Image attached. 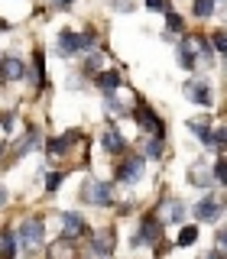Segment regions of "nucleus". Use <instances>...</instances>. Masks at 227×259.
<instances>
[{"instance_id": "nucleus-14", "label": "nucleus", "mask_w": 227, "mask_h": 259, "mask_svg": "<svg viewBox=\"0 0 227 259\" xmlns=\"http://www.w3.org/2000/svg\"><path fill=\"white\" fill-rule=\"evenodd\" d=\"M88 240V253L91 256H110L114 253V233L104 230V233H94V237H85Z\"/></svg>"}, {"instance_id": "nucleus-22", "label": "nucleus", "mask_w": 227, "mask_h": 259, "mask_svg": "<svg viewBox=\"0 0 227 259\" xmlns=\"http://www.w3.org/2000/svg\"><path fill=\"white\" fill-rule=\"evenodd\" d=\"M39 140H43V136H39V130H29V133H26V140H20V143H16V156H26L29 149H36Z\"/></svg>"}, {"instance_id": "nucleus-27", "label": "nucleus", "mask_w": 227, "mask_h": 259, "mask_svg": "<svg viewBox=\"0 0 227 259\" xmlns=\"http://www.w3.org/2000/svg\"><path fill=\"white\" fill-rule=\"evenodd\" d=\"M62 182H65V172H49V175H46V191L55 194V191L62 188Z\"/></svg>"}, {"instance_id": "nucleus-8", "label": "nucleus", "mask_w": 227, "mask_h": 259, "mask_svg": "<svg viewBox=\"0 0 227 259\" xmlns=\"http://www.w3.org/2000/svg\"><path fill=\"white\" fill-rule=\"evenodd\" d=\"M185 217H188V207H185L182 198H169L166 204L159 207V221H162V224L178 227V224H185Z\"/></svg>"}, {"instance_id": "nucleus-33", "label": "nucleus", "mask_w": 227, "mask_h": 259, "mask_svg": "<svg viewBox=\"0 0 227 259\" xmlns=\"http://www.w3.org/2000/svg\"><path fill=\"white\" fill-rule=\"evenodd\" d=\"M0 123H4L7 133H10V130H13V113H0Z\"/></svg>"}, {"instance_id": "nucleus-37", "label": "nucleus", "mask_w": 227, "mask_h": 259, "mask_svg": "<svg viewBox=\"0 0 227 259\" xmlns=\"http://www.w3.org/2000/svg\"><path fill=\"white\" fill-rule=\"evenodd\" d=\"M0 149H4V146H0Z\"/></svg>"}, {"instance_id": "nucleus-17", "label": "nucleus", "mask_w": 227, "mask_h": 259, "mask_svg": "<svg viewBox=\"0 0 227 259\" xmlns=\"http://www.w3.org/2000/svg\"><path fill=\"white\" fill-rule=\"evenodd\" d=\"M162 152H166V136L146 133L143 136V159H162Z\"/></svg>"}, {"instance_id": "nucleus-25", "label": "nucleus", "mask_w": 227, "mask_h": 259, "mask_svg": "<svg viewBox=\"0 0 227 259\" xmlns=\"http://www.w3.org/2000/svg\"><path fill=\"white\" fill-rule=\"evenodd\" d=\"M101 62H104V52H94V49H88L85 71H88V75H94V71H101Z\"/></svg>"}, {"instance_id": "nucleus-2", "label": "nucleus", "mask_w": 227, "mask_h": 259, "mask_svg": "<svg viewBox=\"0 0 227 259\" xmlns=\"http://www.w3.org/2000/svg\"><path fill=\"white\" fill-rule=\"evenodd\" d=\"M13 233H16V249L20 253H39L46 246V221L43 217H26Z\"/></svg>"}, {"instance_id": "nucleus-35", "label": "nucleus", "mask_w": 227, "mask_h": 259, "mask_svg": "<svg viewBox=\"0 0 227 259\" xmlns=\"http://www.w3.org/2000/svg\"><path fill=\"white\" fill-rule=\"evenodd\" d=\"M7 201H10V194H7V188H4V185H0V207H4Z\"/></svg>"}, {"instance_id": "nucleus-23", "label": "nucleus", "mask_w": 227, "mask_h": 259, "mask_svg": "<svg viewBox=\"0 0 227 259\" xmlns=\"http://www.w3.org/2000/svg\"><path fill=\"white\" fill-rule=\"evenodd\" d=\"M195 240H198V227H195V224H185V227H178V237H175V243H178V246H192Z\"/></svg>"}, {"instance_id": "nucleus-31", "label": "nucleus", "mask_w": 227, "mask_h": 259, "mask_svg": "<svg viewBox=\"0 0 227 259\" xmlns=\"http://www.w3.org/2000/svg\"><path fill=\"white\" fill-rule=\"evenodd\" d=\"M146 10H149V13H166L169 0H146Z\"/></svg>"}, {"instance_id": "nucleus-6", "label": "nucleus", "mask_w": 227, "mask_h": 259, "mask_svg": "<svg viewBox=\"0 0 227 259\" xmlns=\"http://www.w3.org/2000/svg\"><path fill=\"white\" fill-rule=\"evenodd\" d=\"M192 214H195V221H198V224H217L224 217V204L214 198V194H205V198L192 207Z\"/></svg>"}, {"instance_id": "nucleus-16", "label": "nucleus", "mask_w": 227, "mask_h": 259, "mask_svg": "<svg viewBox=\"0 0 227 259\" xmlns=\"http://www.w3.org/2000/svg\"><path fill=\"white\" fill-rule=\"evenodd\" d=\"M188 185H195V188H208V185H214V175H211V168L201 159L188 165Z\"/></svg>"}, {"instance_id": "nucleus-21", "label": "nucleus", "mask_w": 227, "mask_h": 259, "mask_svg": "<svg viewBox=\"0 0 227 259\" xmlns=\"http://www.w3.org/2000/svg\"><path fill=\"white\" fill-rule=\"evenodd\" d=\"M32 68H36V84L39 88H46V52L43 49H36V52H32Z\"/></svg>"}, {"instance_id": "nucleus-9", "label": "nucleus", "mask_w": 227, "mask_h": 259, "mask_svg": "<svg viewBox=\"0 0 227 259\" xmlns=\"http://www.w3.org/2000/svg\"><path fill=\"white\" fill-rule=\"evenodd\" d=\"M185 97H188L192 104H198V107H211V104H214L211 88L205 84V81H198V78H188V81H185Z\"/></svg>"}, {"instance_id": "nucleus-34", "label": "nucleus", "mask_w": 227, "mask_h": 259, "mask_svg": "<svg viewBox=\"0 0 227 259\" xmlns=\"http://www.w3.org/2000/svg\"><path fill=\"white\" fill-rule=\"evenodd\" d=\"M49 4H52V7H55V10H68V7H71V4H75V0H49Z\"/></svg>"}, {"instance_id": "nucleus-12", "label": "nucleus", "mask_w": 227, "mask_h": 259, "mask_svg": "<svg viewBox=\"0 0 227 259\" xmlns=\"http://www.w3.org/2000/svg\"><path fill=\"white\" fill-rule=\"evenodd\" d=\"M4 59V81H26L29 78V68L20 55H0Z\"/></svg>"}, {"instance_id": "nucleus-10", "label": "nucleus", "mask_w": 227, "mask_h": 259, "mask_svg": "<svg viewBox=\"0 0 227 259\" xmlns=\"http://www.w3.org/2000/svg\"><path fill=\"white\" fill-rule=\"evenodd\" d=\"M175 62H178V68H182V71H195V65H198V55H195L192 36H182V39H178V46H175Z\"/></svg>"}, {"instance_id": "nucleus-4", "label": "nucleus", "mask_w": 227, "mask_h": 259, "mask_svg": "<svg viewBox=\"0 0 227 259\" xmlns=\"http://www.w3.org/2000/svg\"><path fill=\"white\" fill-rule=\"evenodd\" d=\"M81 201L85 204H91V207H107V204H114V188L107 182H85L81 185Z\"/></svg>"}, {"instance_id": "nucleus-30", "label": "nucleus", "mask_w": 227, "mask_h": 259, "mask_svg": "<svg viewBox=\"0 0 227 259\" xmlns=\"http://www.w3.org/2000/svg\"><path fill=\"white\" fill-rule=\"evenodd\" d=\"M107 4H110L117 13H133V10H136V0H107Z\"/></svg>"}, {"instance_id": "nucleus-29", "label": "nucleus", "mask_w": 227, "mask_h": 259, "mask_svg": "<svg viewBox=\"0 0 227 259\" xmlns=\"http://www.w3.org/2000/svg\"><path fill=\"white\" fill-rule=\"evenodd\" d=\"M211 46H214V55H217V59H224V55H227V46H224V32H221V29H217L214 36H211Z\"/></svg>"}, {"instance_id": "nucleus-19", "label": "nucleus", "mask_w": 227, "mask_h": 259, "mask_svg": "<svg viewBox=\"0 0 227 259\" xmlns=\"http://www.w3.org/2000/svg\"><path fill=\"white\" fill-rule=\"evenodd\" d=\"M188 126L195 130V140L205 146V149H208V146H214V130H208V123H201V120H192Z\"/></svg>"}, {"instance_id": "nucleus-36", "label": "nucleus", "mask_w": 227, "mask_h": 259, "mask_svg": "<svg viewBox=\"0 0 227 259\" xmlns=\"http://www.w3.org/2000/svg\"><path fill=\"white\" fill-rule=\"evenodd\" d=\"M0 84H7V81H4V59H0Z\"/></svg>"}, {"instance_id": "nucleus-15", "label": "nucleus", "mask_w": 227, "mask_h": 259, "mask_svg": "<svg viewBox=\"0 0 227 259\" xmlns=\"http://www.w3.org/2000/svg\"><path fill=\"white\" fill-rule=\"evenodd\" d=\"M94 88L101 94H117L124 88V81H120L117 71H94Z\"/></svg>"}, {"instance_id": "nucleus-7", "label": "nucleus", "mask_w": 227, "mask_h": 259, "mask_svg": "<svg viewBox=\"0 0 227 259\" xmlns=\"http://www.w3.org/2000/svg\"><path fill=\"white\" fill-rule=\"evenodd\" d=\"M143 175H146V159L143 156H127L117 165V182L120 185H136V182H143Z\"/></svg>"}, {"instance_id": "nucleus-20", "label": "nucleus", "mask_w": 227, "mask_h": 259, "mask_svg": "<svg viewBox=\"0 0 227 259\" xmlns=\"http://www.w3.org/2000/svg\"><path fill=\"white\" fill-rule=\"evenodd\" d=\"M20 249H16V233L13 230H4L0 233V256H7V259H13Z\"/></svg>"}, {"instance_id": "nucleus-3", "label": "nucleus", "mask_w": 227, "mask_h": 259, "mask_svg": "<svg viewBox=\"0 0 227 259\" xmlns=\"http://www.w3.org/2000/svg\"><path fill=\"white\" fill-rule=\"evenodd\" d=\"M162 237V221L159 217H153V214H146L143 217V224H140V230L133 233V240H130V246L133 249H143V246H156Z\"/></svg>"}, {"instance_id": "nucleus-1", "label": "nucleus", "mask_w": 227, "mask_h": 259, "mask_svg": "<svg viewBox=\"0 0 227 259\" xmlns=\"http://www.w3.org/2000/svg\"><path fill=\"white\" fill-rule=\"evenodd\" d=\"M97 46V36L91 29L88 32H78V29H59V36H55V52H59V59H75V55L88 52V49Z\"/></svg>"}, {"instance_id": "nucleus-5", "label": "nucleus", "mask_w": 227, "mask_h": 259, "mask_svg": "<svg viewBox=\"0 0 227 259\" xmlns=\"http://www.w3.org/2000/svg\"><path fill=\"white\" fill-rule=\"evenodd\" d=\"M59 221H62V243H78V240H85L88 224H85V217H81L78 210H62Z\"/></svg>"}, {"instance_id": "nucleus-24", "label": "nucleus", "mask_w": 227, "mask_h": 259, "mask_svg": "<svg viewBox=\"0 0 227 259\" xmlns=\"http://www.w3.org/2000/svg\"><path fill=\"white\" fill-rule=\"evenodd\" d=\"M214 4H217V0H195V4H192V13L198 16V20H208V16L217 10Z\"/></svg>"}, {"instance_id": "nucleus-26", "label": "nucleus", "mask_w": 227, "mask_h": 259, "mask_svg": "<svg viewBox=\"0 0 227 259\" xmlns=\"http://www.w3.org/2000/svg\"><path fill=\"white\" fill-rule=\"evenodd\" d=\"M166 26H169V32H172V36H175V32L182 36V29H185V20H182V16H178L175 10H166Z\"/></svg>"}, {"instance_id": "nucleus-13", "label": "nucleus", "mask_w": 227, "mask_h": 259, "mask_svg": "<svg viewBox=\"0 0 227 259\" xmlns=\"http://www.w3.org/2000/svg\"><path fill=\"white\" fill-rule=\"evenodd\" d=\"M101 149L110 152V156H120V152L127 149V140L120 136L117 126H104V130H101Z\"/></svg>"}, {"instance_id": "nucleus-28", "label": "nucleus", "mask_w": 227, "mask_h": 259, "mask_svg": "<svg viewBox=\"0 0 227 259\" xmlns=\"http://www.w3.org/2000/svg\"><path fill=\"white\" fill-rule=\"evenodd\" d=\"M211 175H214V185H227V172H224V152L214 159V168H211Z\"/></svg>"}, {"instance_id": "nucleus-11", "label": "nucleus", "mask_w": 227, "mask_h": 259, "mask_svg": "<svg viewBox=\"0 0 227 259\" xmlns=\"http://www.w3.org/2000/svg\"><path fill=\"white\" fill-rule=\"evenodd\" d=\"M133 117H136V123L143 126V133H156V136H166V123L153 113V107H136L133 110Z\"/></svg>"}, {"instance_id": "nucleus-18", "label": "nucleus", "mask_w": 227, "mask_h": 259, "mask_svg": "<svg viewBox=\"0 0 227 259\" xmlns=\"http://www.w3.org/2000/svg\"><path fill=\"white\" fill-rule=\"evenodd\" d=\"M75 143H78V133L71 130V133H65V136H59V140L49 143V152H52V156H65V152H68Z\"/></svg>"}, {"instance_id": "nucleus-32", "label": "nucleus", "mask_w": 227, "mask_h": 259, "mask_svg": "<svg viewBox=\"0 0 227 259\" xmlns=\"http://www.w3.org/2000/svg\"><path fill=\"white\" fill-rule=\"evenodd\" d=\"M224 240H227V233L217 230V233H214V243H217V246H214V256H224Z\"/></svg>"}]
</instances>
